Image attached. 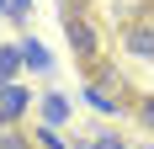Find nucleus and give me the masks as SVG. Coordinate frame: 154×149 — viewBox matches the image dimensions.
Segmentation results:
<instances>
[{"mask_svg": "<svg viewBox=\"0 0 154 149\" xmlns=\"http://www.w3.org/2000/svg\"><path fill=\"white\" fill-rule=\"evenodd\" d=\"M91 149H128V144H122L117 133H101V138H91Z\"/></svg>", "mask_w": 154, "mask_h": 149, "instance_id": "13", "label": "nucleus"}, {"mask_svg": "<svg viewBox=\"0 0 154 149\" xmlns=\"http://www.w3.org/2000/svg\"><path fill=\"white\" fill-rule=\"evenodd\" d=\"M64 32H69V48H75V59L91 69V64L101 59V27H96L91 16L80 11V16H69V21H64Z\"/></svg>", "mask_w": 154, "mask_h": 149, "instance_id": "1", "label": "nucleus"}, {"mask_svg": "<svg viewBox=\"0 0 154 149\" xmlns=\"http://www.w3.org/2000/svg\"><path fill=\"white\" fill-rule=\"evenodd\" d=\"M85 85H101V90H117V96H122V69L106 64V59H96L91 69H85Z\"/></svg>", "mask_w": 154, "mask_h": 149, "instance_id": "4", "label": "nucleus"}, {"mask_svg": "<svg viewBox=\"0 0 154 149\" xmlns=\"http://www.w3.org/2000/svg\"><path fill=\"white\" fill-rule=\"evenodd\" d=\"M0 149H37V138H32L27 128H16V122H5V128H0Z\"/></svg>", "mask_w": 154, "mask_h": 149, "instance_id": "7", "label": "nucleus"}, {"mask_svg": "<svg viewBox=\"0 0 154 149\" xmlns=\"http://www.w3.org/2000/svg\"><path fill=\"white\" fill-rule=\"evenodd\" d=\"M27 106H32V90H27V85H0V128L16 122Z\"/></svg>", "mask_w": 154, "mask_h": 149, "instance_id": "2", "label": "nucleus"}, {"mask_svg": "<svg viewBox=\"0 0 154 149\" xmlns=\"http://www.w3.org/2000/svg\"><path fill=\"white\" fill-rule=\"evenodd\" d=\"M149 149H154V144H149Z\"/></svg>", "mask_w": 154, "mask_h": 149, "instance_id": "16", "label": "nucleus"}, {"mask_svg": "<svg viewBox=\"0 0 154 149\" xmlns=\"http://www.w3.org/2000/svg\"><path fill=\"white\" fill-rule=\"evenodd\" d=\"M21 48H0V85H16V74H21Z\"/></svg>", "mask_w": 154, "mask_h": 149, "instance_id": "6", "label": "nucleus"}, {"mask_svg": "<svg viewBox=\"0 0 154 149\" xmlns=\"http://www.w3.org/2000/svg\"><path fill=\"white\" fill-rule=\"evenodd\" d=\"M32 138H37V149H69V144H64L59 133H53V128H37V133H32Z\"/></svg>", "mask_w": 154, "mask_h": 149, "instance_id": "11", "label": "nucleus"}, {"mask_svg": "<svg viewBox=\"0 0 154 149\" xmlns=\"http://www.w3.org/2000/svg\"><path fill=\"white\" fill-rule=\"evenodd\" d=\"M85 101H91L96 112H122V106H128L117 90H101V85H85Z\"/></svg>", "mask_w": 154, "mask_h": 149, "instance_id": "5", "label": "nucleus"}, {"mask_svg": "<svg viewBox=\"0 0 154 149\" xmlns=\"http://www.w3.org/2000/svg\"><path fill=\"white\" fill-rule=\"evenodd\" d=\"M21 59H27L32 69H48V48H43V43H32V37H21Z\"/></svg>", "mask_w": 154, "mask_h": 149, "instance_id": "9", "label": "nucleus"}, {"mask_svg": "<svg viewBox=\"0 0 154 149\" xmlns=\"http://www.w3.org/2000/svg\"><path fill=\"white\" fill-rule=\"evenodd\" d=\"M122 43H128L133 59H154V21H128Z\"/></svg>", "mask_w": 154, "mask_h": 149, "instance_id": "3", "label": "nucleus"}, {"mask_svg": "<svg viewBox=\"0 0 154 149\" xmlns=\"http://www.w3.org/2000/svg\"><path fill=\"white\" fill-rule=\"evenodd\" d=\"M80 5H85V0H75V11H80Z\"/></svg>", "mask_w": 154, "mask_h": 149, "instance_id": "15", "label": "nucleus"}, {"mask_svg": "<svg viewBox=\"0 0 154 149\" xmlns=\"http://www.w3.org/2000/svg\"><path fill=\"white\" fill-rule=\"evenodd\" d=\"M37 106H43V122H64L69 117V101H64V96H43Z\"/></svg>", "mask_w": 154, "mask_h": 149, "instance_id": "8", "label": "nucleus"}, {"mask_svg": "<svg viewBox=\"0 0 154 149\" xmlns=\"http://www.w3.org/2000/svg\"><path fill=\"white\" fill-rule=\"evenodd\" d=\"M5 11H11V0H0V16H5Z\"/></svg>", "mask_w": 154, "mask_h": 149, "instance_id": "14", "label": "nucleus"}, {"mask_svg": "<svg viewBox=\"0 0 154 149\" xmlns=\"http://www.w3.org/2000/svg\"><path fill=\"white\" fill-rule=\"evenodd\" d=\"M5 16H11V21H27V16H32V0H11V11H5Z\"/></svg>", "mask_w": 154, "mask_h": 149, "instance_id": "12", "label": "nucleus"}, {"mask_svg": "<svg viewBox=\"0 0 154 149\" xmlns=\"http://www.w3.org/2000/svg\"><path fill=\"white\" fill-rule=\"evenodd\" d=\"M133 117H138L143 128L154 133V96H138V101H133Z\"/></svg>", "mask_w": 154, "mask_h": 149, "instance_id": "10", "label": "nucleus"}]
</instances>
